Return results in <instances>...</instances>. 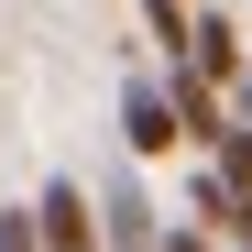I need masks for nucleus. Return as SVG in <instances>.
Listing matches in <instances>:
<instances>
[{
    "instance_id": "20e7f679",
    "label": "nucleus",
    "mask_w": 252,
    "mask_h": 252,
    "mask_svg": "<svg viewBox=\"0 0 252 252\" xmlns=\"http://www.w3.org/2000/svg\"><path fill=\"white\" fill-rule=\"evenodd\" d=\"M99 241H110V252H154V241H164V220L143 208L132 176H110V197H99Z\"/></svg>"
},
{
    "instance_id": "0eeeda50",
    "label": "nucleus",
    "mask_w": 252,
    "mask_h": 252,
    "mask_svg": "<svg viewBox=\"0 0 252 252\" xmlns=\"http://www.w3.org/2000/svg\"><path fill=\"white\" fill-rule=\"evenodd\" d=\"M220 176H230V187H252V121H230V143H220Z\"/></svg>"
},
{
    "instance_id": "1a4fd4ad",
    "label": "nucleus",
    "mask_w": 252,
    "mask_h": 252,
    "mask_svg": "<svg viewBox=\"0 0 252 252\" xmlns=\"http://www.w3.org/2000/svg\"><path fill=\"white\" fill-rule=\"evenodd\" d=\"M230 252H252V241H230Z\"/></svg>"
},
{
    "instance_id": "7ed1b4c3",
    "label": "nucleus",
    "mask_w": 252,
    "mask_h": 252,
    "mask_svg": "<svg viewBox=\"0 0 252 252\" xmlns=\"http://www.w3.org/2000/svg\"><path fill=\"white\" fill-rule=\"evenodd\" d=\"M33 220H44V252H99V208L77 176H55L44 197H33Z\"/></svg>"
},
{
    "instance_id": "423d86ee",
    "label": "nucleus",
    "mask_w": 252,
    "mask_h": 252,
    "mask_svg": "<svg viewBox=\"0 0 252 252\" xmlns=\"http://www.w3.org/2000/svg\"><path fill=\"white\" fill-rule=\"evenodd\" d=\"M0 252H44V220L33 208H0Z\"/></svg>"
},
{
    "instance_id": "6e6552de",
    "label": "nucleus",
    "mask_w": 252,
    "mask_h": 252,
    "mask_svg": "<svg viewBox=\"0 0 252 252\" xmlns=\"http://www.w3.org/2000/svg\"><path fill=\"white\" fill-rule=\"evenodd\" d=\"M154 252H220V230H197V220H187V230H164Z\"/></svg>"
},
{
    "instance_id": "f03ea898",
    "label": "nucleus",
    "mask_w": 252,
    "mask_h": 252,
    "mask_svg": "<svg viewBox=\"0 0 252 252\" xmlns=\"http://www.w3.org/2000/svg\"><path fill=\"white\" fill-rule=\"evenodd\" d=\"M164 99H176V121H187V143H208V154L230 143V99H220V77H197L187 55L164 66Z\"/></svg>"
},
{
    "instance_id": "39448f33",
    "label": "nucleus",
    "mask_w": 252,
    "mask_h": 252,
    "mask_svg": "<svg viewBox=\"0 0 252 252\" xmlns=\"http://www.w3.org/2000/svg\"><path fill=\"white\" fill-rule=\"evenodd\" d=\"M187 66H197V77H220V88H241V77H252V66H241V33H230V11H197V44H187Z\"/></svg>"
},
{
    "instance_id": "f257e3e1",
    "label": "nucleus",
    "mask_w": 252,
    "mask_h": 252,
    "mask_svg": "<svg viewBox=\"0 0 252 252\" xmlns=\"http://www.w3.org/2000/svg\"><path fill=\"white\" fill-rule=\"evenodd\" d=\"M121 143H132V164H154V154L187 143V121H176V99H164V77H121Z\"/></svg>"
}]
</instances>
